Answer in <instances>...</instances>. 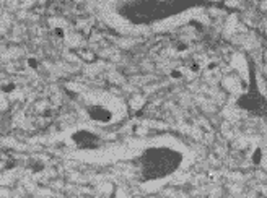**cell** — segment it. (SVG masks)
<instances>
[{
    "label": "cell",
    "mask_w": 267,
    "mask_h": 198,
    "mask_svg": "<svg viewBox=\"0 0 267 198\" xmlns=\"http://www.w3.org/2000/svg\"><path fill=\"white\" fill-rule=\"evenodd\" d=\"M74 138L78 145H82V146H93V143H95V140H96V137H93L88 132H80V133H77Z\"/></svg>",
    "instance_id": "1"
},
{
    "label": "cell",
    "mask_w": 267,
    "mask_h": 198,
    "mask_svg": "<svg viewBox=\"0 0 267 198\" xmlns=\"http://www.w3.org/2000/svg\"><path fill=\"white\" fill-rule=\"evenodd\" d=\"M189 70L192 72V73H199L200 72V64L199 62H192V64L189 65Z\"/></svg>",
    "instance_id": "2"
},
{
    "label": "cell",
    "mask_w": 267,
    "mask_h": 198,
    "mask_svg": "<svg viewBox=\"0 0 267 198\" xmlns=\"http://www.w3.org/2000/svg\"><path fill=\"white\" fill-rule=\"evenodd\" d=\"M54 34H55L57 37H64V36H65V31L62 29V28H55V29H54Z\"/></svg>",
    "instance_id": "3"
},
{
    "label": "cell",
    "mask_w": 267,
    "mask_h": 198,
    "mask_svg": "<svg viewBox=\"0 0 267 198\" xmlns=\"http://www.w3.org/2000/svg\"><path fill=\"white\" fill-rule=\"evenodd\" d=\"M262 158V153H261V149H256V153H254V156H252V159H254V162H259V159Z\"/></svg>",
    "instance_id": "4"
},
{
    "label": "cell",
    "mask_w": 267,
    "mask_h": 198,
    "mask_svg": "<svg viewBox=\"0 0 267 198\" xmlns=\"http://www.w3.org/2000/svg\"><path fill=\"white\" fill-rule=\"evenodd\" d=\"M13 89H15V85H12V83H10V85H5V86H3V91H5V93H12Z\"/></svg>",
    "instance_id": "5"
},
{
    "label": "cell",
    "mask_w": 267,
    "mask_h": 198,
    "mask_svg": "<svg viewBox=\"0 0 267 198\" xmlns=\"http://www.w3.org/2000/svg\"><path fill=\"white\" fill-rule=\"evenodd\" d=\"M171 76H173V78H181V76H182V72H179V70H174V72H173V73H171Z\"/></svg>",
    "instance_id": "6"
},
{
    "label": "cell",
    "mask_w": 267,
    "mask_h": 198,
    "mask_svg": "<svg viewBox=\"0 0 267 198\" xmlns=\"http://www.w3.org/2000/svg\"><path fill=\"white\" fill-rule=\"evenodd\" d=\"M28 65H29V67H33V68H36V67H38V62L34 60V58H29V60H28Z\"/></svg>",
    "instance_id": "7"
}]
</instances>
